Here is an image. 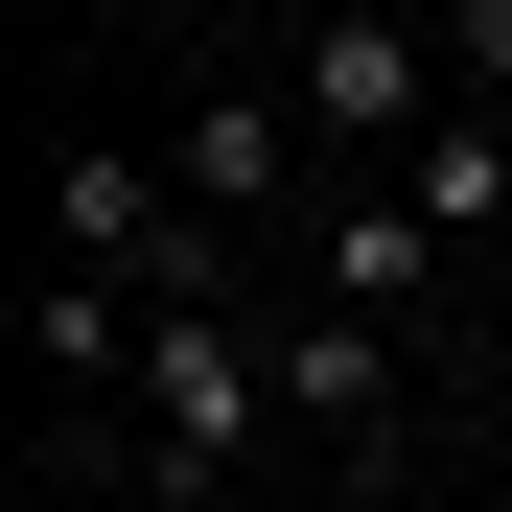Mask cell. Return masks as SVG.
<instances>
[{
  "mask_svg": "<svg viewBox=\"0 0 512 512\" xmlns=\"http://www.w3.org/2000/svg\"><path fill=\"white\" fill-rule=\"evenodd\" d=\"M256 443H280V350L233 303H163L140 326V489H233Z\"/></svg>",
  "mask_w": 512,
  "mask_h": 512,
  "instance_id": "cell-1",
  "label": "cell"
},
{
  "mask_svg": "<svg viewBox=\"0 0 512 512\" xmlns=\"http://www.w3.org/2000/svg\"><path fill=\"white\" fill-rule=\"evenodd\" d=\"M280 117L303 140H443L466 94H443V24H303L280 47Z\"/></svg>",
  "mask_w": 512,
  "mask_h": 512,
  "instance_id": "cell-2",
  "label": "cell"
},
{
  "mask_svg": "<svg viewBox=\"0 0 512 512\" xmlns=\"http://www.w3.org/2000/svg\"><path fill=\"white\" fill-rule=\"evenodd\" d=\"M256 350H280V419H326V443H396V326L303 303V326H256Z\"/></svg>",
  "mask_w": 512,
  "mask_h": 512,
  "instance_id": "cell-3",
  "label": "cell"
},
{
  "mask_svg": "<svg viewBox=\"0 0 512 512\" xmlns=\"http://www.w3.org/2000/svg\"><path fill=\"white\" fill-rule=\"evenodd\" d=\"M280 187H303V117H280V94H210V117H187V210H210V233H256Z\"/></svg>",
  "mask_w": 512,
  "mask_h": 512,
  "instance_id": "cell-4",
  "label": "cell"
},
{
  "mask_svg": "<svg viewBox=\"0 0 512 512\" xmlns=\"http://www.w3.org/2000/svg\"><path fill=\"white\" fill-rule=\"evenodd\" d=\"M396 210L419 233H512V117H443V140L396 163Z\"/></svg>",
  "mask_w": 512,
  "mask_h": 512,
  "instance_id": "cell-5",
  "label": "cell"
},
{
  "mask_svg": "<svg viewBox=\"0 0 512 512\" xmlns=\"http://www.w3.org/2000/svg\"><path fill=\"white\" fill-rule=\"evenodd\" d=\"M443 94H466V117L512 94V0H443Z\"/></svg>",
  "mask_w": 512,
  "mask_h": 512,
  "instance_id": "cell-6",
  "label": "cell"
},
{
  "mask_svg": "<svg viewBox=\"0 0 512 512\" xmlns=\"http://www.w3.org/2000/svg\"><path fill=\"white\" fill-rule=\"evenodd\" d=\"M489 512H512V489H489Z\"/></svg>",
  "mask_w": 512,
  "mask_h": 512,
  "instance_id": "cell-7",
  "label": "cell"
}]
</instances>
